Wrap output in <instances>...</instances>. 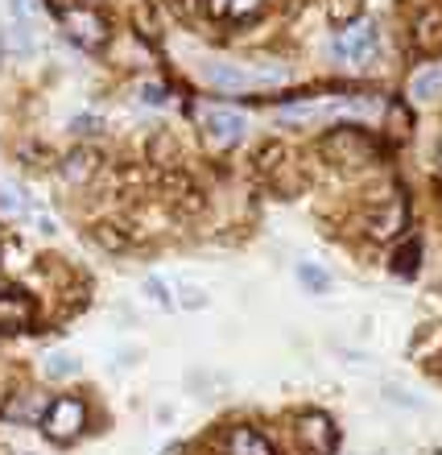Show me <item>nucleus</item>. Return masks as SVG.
Returning a JSON list of instances; mask_svg holds the SVG:
<instances>
[{"label": "nucleus", "instance_id": "f257e3e1", "mask_svg": "<svg viewBox=\"0 0 442 455\" xmlns=\"http://www.w3.org/2000/svg\"><path fill=\"white\" fill-rule=\"evenodd\" d=\"M37 427H42V435H46L50 443H75L87 431V402L75 394L50 397V406Z\"/></svg>", "mask_w": 442, "mask_h": 455}, {"label": "nucleus", "instance_id": "f03ea898", "mask_svg": "<svg viewBox=\"0 0 442 455\" xmlns=\"http://www.w3.org/2000/svg\"><path fill=\"white\" fill-rule=\"evenodd\" d=\"M376 46H381V25L372 21V17H359V21L343 25V29H335L331 59L335 62H347V67H364V62L376 54Z\"/></svg>", "mask_w": 442, "mask_h": 455}, {"label": "nucleus", "instance_id": "7ed1b4c3", "mask_svg": "<svg viewBox=\"0 0 442 455\" xmlns=\"http://www.w3.org/2000/svg\"><path fill=\"white\" fill-rule=\"evenodd\" d=\"M298 443L306 447V455H335L339 427L327 419L323 410H306V414H298Z\"/></svg>", "mask_w": 442, "mask_h": 455}, {"label": "nucleus", "instance_id": "20e7f679", "mask_svg": "<svg viewBox=\"0 0 442 455\" xmlns=\"http://www.w3.org/2000/svg\"><path fill=\"white\" fill-rule=\"evenodd\" d=\"M62 25H67V34H71L83 50H104L108 46V21H104L99 12L83 9V4L62 12Z\"/></svg>", "mask_w": 442, "mask_h": 455}, {"label": "nucleus", "instance_id": "39448f33", "mask_svg": "<svg viewBox=\"0 0 442 455\" xmlns=\"http://www.w3.org/2000/svg\"><path fill=\"white\" fill-rule=\"evenodd\" d=\"M203 129H207V141L219 145V149H227V145L244 141L249 120H244V112H236V108H207Z\"/></svg>", "mask_w": 442, "mask_h": 455}, {"label": "nucleus", "instance_id": "423d86ee", "mask_svg": "<svg viewBox=\"0 0 442 455\" xmlns=\"http://www.w3.org/2000/svg\"><path fill=\"white\" fill-rule=\"evenodd\" d=\"M323 157H335V162H364L372 149V141L364 137V132L356 129V124H347V129H331L323 137Z\"/></svg>", "mask_w": 442, "mask_h": 455}, {"label": "nucleus", "instance_id": "0eeeda50", "mask_svg": "<svg viewBox=\"0 0 442 455\" xmlns=\"http://www.w3.org/2000/svg\"><path fill=\"white\" fill-rule=\"evenodd\" d=\"M203 79L219 92H244V87H257V71H244V67H232V62H207L203 67Z\"/></svg>", "mask_w": 442, "mask_h": 455}, {"label": "nucleus", "instance_id": "6e6552de", "mask_svg": "<svg viewBox=\"0 0 442 455\" xmlns=\"http://www.w3.org/2000/svg\"><path fill=\"white\" fill-rule=\"evenodd\" d=\"M46 406L50 402L37 394H12L9 402H4V410H0V419L12 422V427H34V422H42Z\"/></svg>", "mask_w": 442, "mask_h": 455}, {"label": "nucleus", "instance_id": "1a4fd4ad", "mask_svg": "<svg viewBox=\"0 0 442 455\" xmlns=\"http://www.w3.org/2000/svg\"><path fill=\"white\" fill-rule=\"evenodd\" d=\"M224 455H277V447L257 427H232L224 435Z\"/></svg>", "mask_w": 442, "mask_h": 455}, {"label": "nucleus", "instance_id": "9d476101", "mask_svg": "<svg viewBox=\"0 0 442 455\" xmlns=\"http://www.w3.org/2000/svg\"><path fill=\"white\" fill-rule=\"evenodd\" d=\"M264 0H207V17L216 21H227V25H244L252 17H261Z\"/></svg>", "mask_w": 442, "mask_h": 455}, {"label": "nucleus", "instance_id": "9b49d317", "mask_svg": "<svg viewBox=\"0 0 442 455\" xmlns=\"http://www.w3.org/2000/svg\"><path fill=\"white\" fill-rule=\"evenodd\" d=\"M409 100L418 104V108H434L442 100V67H426L409 79Z\"/></svg>", "mask_w": 442, "mask_h": 455}, {"label": "nucleus", "instance_id": "f8f14e48", "mask_svg": "<svg viewBox=\"0 0 442 455\" xmlns=\"http://www.w3.org/2000/svg\"><path fill=\"white\" fill-rule=\"evenodd\" d=\"M34 319V302L25 294H0V331H21Z\"/></svg>", "mask_w": 442, "mask_h": 455}, {"label": "nucleus", "instance_id": "ddd939ff", "mask_svg": "<svg viewBox=\"0 0 442 455\" xmlns=\"http://www.w3.org/2000/svg\"><path fill=\"white\" fill-rule=\"evenodd\" d=\"M96 170H99V157L91 154V149H75V154H67V162H62V179L71 182V187H83V182H91Z\"/></svg>", "mask_w": 442, "mask_h": 455}, {"label": "nucleus", "instance_id": "4468645a", "mask_svg": "<svg viewBox=\"0 0 442 455\" xmlns=\"http://www.w3.org/2000/svg\"><path fill=\"white\" fill-rule=\"evenodd\" d=\"M42 369H46L50 381H67V377L79 372V360H75L71 352H50V356L42 360Z\"/></svg>", "mask_w": 442, "mask_h": 455}, {"label": "nucleus", "instance_id": "2eb2a0df", "mask_svg": "<svg viewBox=\"0 0 442 455\" xmlns=\"http://www.w3.org/2000/svg\"><path fill=\"white\" fill-rule=\"evenodd\" d=\"M4 42H9L12 54H21V59H29L34 54V34H29V25L25 21H12L9 34H4Z\"/></svg>", "mask_w": 442, "mask_h": 455}, {"label": "nucleus", "instance_id": "dca6fc26", "mask_svg": "<svg viewBox=\"0 0 442 455\" xmlns=\"http://www.w3.org/2000/svg\"><path fill=\"white\" fill-rule=\"evenodd\" d=\"M298 282L311 290V294H327V290H331V274L319 269V265H298Z\"/></svg>", "mask_w": 442, "mask_h": 455}, {"label": "nucleus", "instance_id": "f3484780", "mask_svg": "<svg viewBox=\"0 0 442 455\" xmlns=\"http://www.w3.org/2000/svg\"><path fill=\"white\" fill-rule=\"evenodd\" d=\"M418 257H422V244L414 240V244H406V249H397L393 269H397L401 277H406V274H418Z\"/></svg>", "mask_w": 442, "mask_h": 455}, {"label": "nucleus", "instance_id": "a211bd4d", "mask_svg": "<svg viewBox=\"0 0 442 455\" xmlns=\"http://www.w3.org/2000/svg\"><path fill=\"white\" fill-rule=\"evenodd\" d=\"M25 212H29V207H25V195L4 187V191H0V216H4V220H21Z\"/></svg>", "mask_w": 442, "mask_h": 455}, {"label": "nucleus", "instance_id": "6ab92c4d", "mask_svg": "<svg viewBox=\"0 0 442 455\" xmlns=\"http://www.w3.org/2000/svg\"><path fill=\"white\" fill-rule=\"evenodd\" d=\"M9 9H12V21H25V25H34L37 17H42V4H37V0H9Z\"/></svg>", "mask_w": 442, "mask_h": 455}, {"label": "nucleus", "instance_id": "aec40b11", "mask_svg": "<svg viewBox=\"0 0 442 455\" xmlns=\"http://www.w3.org/2000/svg\"><path fill=\"white\" fill-rule=\"evenodd\" d=\"M145 290H149V299H154L157 307H170V294H166V286H162L157 277H145Z\"/></svg>", "mask_w": 442, "mask_h": 455}, {"label": "nucleus", "instance_id": "412c9836", "mask_svg": "<svg viewBox=\"0 0 442 455\" xmlns=\"http://www.w3.org/2000/svg\"><path fill=\"white\" fill-rule=\"evenodd\" d=\"M71 129H75V132H83V137H91V132H99V120H96V116H75Z\"/></svg>", "mask_w": 442, "mask_h": 455}, {"label": "nucleus", "instance_id": "4be33fe9", "mask_svg": "<svg viewBox=\"0 0 442 455\" xmlns=\"http://www.w3.org/2000/svg\"><path fill=\"white\" fill-rule=\"evenodd\" d=\"M141 96L149 100V104H162V87H154V84H149V87H141Z\"/></svg>", "mask_w": 442, "mask_h": 455}]
</instances>
